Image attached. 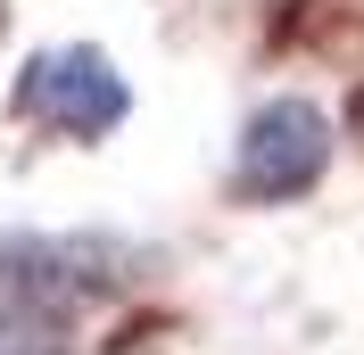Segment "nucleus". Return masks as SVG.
Listing matches in <instances>:
<instances>
[{
  "label": "nucleus",
  "mask_w": 364,
  "mask_h": 355,
  "mask_svg": "<svg viewBox=\"0 0 364 355\" xmlns=\"http://www.w3.org/2000/svg\"><path fill=\"white\" fill-rule=\"evenodd\" d=\"M323 165H331V116H323L315 99H265V108L240 124L232 190L273 207V199H298Z\"/></svg>",
  "instance_id": "nucleus-2"
},
{
  "label": "nucleus",
  "mask_w": 364,
  "mask_h": 355,
  "mask_svg": "<svg viewBox=\"0 0 364 355\" xmlns=\"http://www.w3.org/2000/svg\"><path fill=\"white\" fill-rule=\"evenodd\" d=\"M124 108H133L124 75H116L100 50H83V42L42 50V58H25V75H17V116H33V124L58 133V141H100Z\"/></svg>",
  "instance_id": "nucleus-1"
},
{
  "label": "nucleus",
  "mask_w": 364,
  "mask_h": 355,
  "mask_svg": "<svg viewBox=\"0 0 364 355\" xmlns=\"http://www.w3.org/2000/svg\"><path fill=\"white\" fill-rule=\"evenodd\" d=\"M0 355H67V322L33 273H0Z\"/></svg>",
  "instance_id": "nucleus-3"
}]
</instances>
